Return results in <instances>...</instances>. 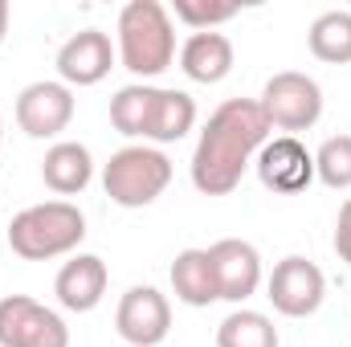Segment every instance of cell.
<instances>
[{
  "label": "cell",
  "instance_id": "cell-5",
  "mask_svg": "<svg viewBox=\"0 0 351 347\" xmlns=\"http://www.w3.org/2000/svg\"><path fill=\"white\" fill-rule=\"evenodd\" d=\"M262 110L269 119V127L278 131H311L323 115V90L311 74H298V70H282L274 74L262 90Z\"/></svg>",
  "mask_w": 351,
  "mask_h": 347
},
{
  "label": "cell",
  "instance_id": "cell-12",
  "mask_svg": "<svg viewBox=\"0 0 351 347\" xmlns=\"http://www.w3.org/2000/svg\"><path fill=\"white\" fill-rule=\"evenodd\" d=\"M114 66V45L102 29H82L58 49V78L66 86H98Z\"/></svg>",
  "mask_w": 351,
  "mask_h": 347
},
{
  "label": "cell",
  "instance_id": "cell-9",
  "mask_svg": "<svg viewBox=\"0 0 351 347\" xmlns=\"http://www.w3.org/2000/svg\"><path fill=\"white\" fill-rule=\"evenodd\" d=\"M74 119V90L66 82H29L16 94V127L29 139H53Z\"/></svg>",
  "mask_w": 351,
  "mask_h": 347
},
{
  "label": "cell",
  "instance_id": "cell-11",
  "mask_svg": "<svg viewBox=\"0 0 351 347\" xmlns=\"http://www.w3.org/2000/svg\"><path fill=\"white\" fill-rule=\"evenodd\" d=\"M208 261H213V278H217V294L225 302H245L258 294L262 286V254L241 241V237H225L208 250Z\"/></svg>",
  "mask_w": 351,
  "mask_h": 347
},
{
  "label": "cell",
  "instance_id": "cell-22",
  "mask_svg": "<svg viewBox=\"0 0 351 347\" xmlns=\"http://www.w3.org/2000/svg\"><path fill=\"white\" fill-rule=\"evenodd\" d=\"M172 12H176V21L192 25L196 33H213L217 25L233 21V16H237L241 8H237L233 0H176Z\"/></svg>",
  "mask_w": 351,
  "mask_h": 347
},
{
  "label": "cell",
  "instance_id": "cell-6",
  "mask_svg": "<svg viewBox=\"0 0 351 347\" xmlns=\"http://www.w3.org/2000/svg\"><path fill=\"white\" fill-rule=\"evenodd\" d=\"M0 347H70V327L37 298L8 294L0 298Z\"/></svg>",
  "mask_w": 351,
  "mask_h": 347
},
{
  "label": "cell",
  "instance_id": "cell-3",
  "mask_svg": "<svg viewBox=\"0 0 351 347\" xmlns=\"http://www.w3.org/2000/svg\"><path fill=\"white\" fill-rule=\"evenodd\" d=\"M86 237V217L70 200H45L12 217L8 225V250L25 261H49L74 254Z\"/></svg>",
  "mask_w": 351,
  "mask_h": 347
},
{
  "label": "cell",
  "instance_id": "cell-7",
  "mask_svg": "<svg viewBox=\"0 0 351 347\" xmlns=\"http://www.w3.org/2000/svg\"><path fill=\"white\" fill-rule=\"evenodd\" d=\"M265 298L274 302L278 315H286V319H306V315H315V311L323 307V298H327V278H323V270H319L315 261L290 254V258H282L274 265V274H269V282H265Z\"/></svg>",
  "mask_w": 351,
  "mask_h": 347
},
{
  "label": "cell",
  "instance_id": "cell-13",
  "mask_svg": "<svg viewBox=\"0 0 351 347\" xmlns=\"http://www.w3.org/2000/svg\"><path fill=\"white\" fill-rule=\"evenodd\" d=\"M106 278H110V274H106V261L98 258V254H74V258L58 270L53 294H58V302H62L66 311L86 315V311H94V307L102 302Z\"/></svg>",
  "mask_w": 351,
  "mask_h": 347
},
{
  "label": "cell",
  "instance_id": "cell-23",
  "mask_svg": "<svg viewBox=\"0 0 351 347\" xmlns=\"http://www.w3.org/2000/svg\"><path fill=\"white\" fill-rule=\"evenodd\" d=\"M335 254L351 265V196L339 208V221H335Z\"/></svg>",
  "mask_w": 351,
  "mask_h": 347
},
{
  "label": "cell",
  "instance_id": "cell-10",
  "mask_svg": "<svg viewBox=\"0 0 351 347\" xmlns=\"http://www.w3.org/2000/svg\"><path fill=\"white\" fill-rule=\"evenodd\" d=\"M254 168H258V180L269 192L294 196V192L311 188V180H315V156L294 135H278V139H265V147L254 156Z\"/></svg>",
  "mask_w": 351,
  "mask_h": 347
},
{
  "label": "cell",
  "instance_id": "cell-25",
  "mask_svg": "<svg viewBox=\"0 0 351 347\" xmlns=\"http://www.w3.org/2000/svg\"><path fill=\"white\" fill-rule=\"evenodd\" d=\"M0 143H4V123H0Z\"/></svg>",
  "mask_w": 351,
  "mask_h": 347
},
{
  "label": "cell",
  "instance_id": "cell-4",
  "mask_svg": "<svg viewBox=\"0 0 351 347\" xmlns=\"http://www.w3.org/2000/svg\"><path fill=\"white\" fill-rule=\"evenodd\" d=\"M168 184H172V160L147 143L119 147L102 168V188L119 208H147L152 200L164 196Z\"/></svg>",
  "mask_w": 351,
  "mask_h": 347
},
{
  "label": "cell",
  "instance_id": "cell-18",
  "mask_svg": "<svg viewBox=\"0 0 351 347\" xmlns=\"http://www.w3.org/2000/svg\"><path fill=\"white\" fill-rule=\"evenodd\" d=\"M156 90L160 86L131 82V86H123L110 98V123H114L119 135H127V139H147V131H152V110H156Z\"/></svg>",
  "mask_w": 351,
  "mask_h": 347
},
{
  "label": "cell",
  "instance_id": "cell-19",
  "mask_svg": "<svg viewBox=\"0 0 351 347\" xmlns=\"http://www.w3.org/2000/svg\"><path fill=\"white\" fill-rule=\"evenodd\" d=\"M306 45L319 62L327 66H348L351 62V12L348 8H331L323 16H315L311 33H306Z\"/></svg>",
  "mask_w": 351,
  "mask_h": 347
},
{
  "label": "cell",
  "instance_id": "cell-15",
  "mask_svg": "<svg viewBox=\"0 0 351 347\" xmlns=\"http://www.w3.org/2000/svg\"><path fill=\"white\" fill-rule=\"evenodd\" d=\"M41 180L45 188H53L58 196H78L86 192V184L94 180V156H90L86 143H74V139H62L45 152L41 160Z\"/></svg>",
  "mask_w": 351,
  "mask_h": 347
},
{
  "label": "cell",
  "instance_id": "cell-2",
  "mask_svg": "<svg viewBox=\"0 0 351 347\" xmlns=\"http://www.w3.org/2000/svg\"><path fill=\"white\" fill-rule=\"evenodd\" d=\"M119 62L135 78H160L176 62L172 12L160 0H131L119 12Z\"/></svg>",
  "mask_w": 351,
  "mask_h": 347
},
{
  "label": "cell",
  "instance_id": "cell-21",
  "mask_svg": "<svg viewBox=\"0 0 351 347\" xmlns=\"http://www.w3.org/2000/svg\"><path fill=\"white\" fill-rule=\"evenodd\" d=\"M315 176L327 188H351V135H331L315 152Z\"/></svg>",
  "mask_w": 351,
  "mask_h": 347
},
{
  "label": "cell",
  "instance_id": "cell-17",
  "mask_svg": "<svg viewBox=\"0 0 351 347\" xmlns=\"http://www.w3.org/2000/svg\"><path fill=\"white\" fill-rule=\"evenodd\" d=\"M196 127V102L188 90H156V110H152V143H180L188 131Z\"/></svg>",
  "mask_w": 351,
  "mask_h": 347
},
{
  "label": "cell",
  "instance_id": "cell-24",
  "mask_svg": "<svg viewBox=\"0 0 351 347\" xmlns=\"http://www.w3.org/2000/svg\"><path fill=\"white\" fill-rule=\"evenodd\" d=\"M8 16H12V8H8V0H0V45L8 37Z\"/></svg>",
  "mask_w": 351,
  "mask_h": 347
},
{
  "label": "cell",
  "instance_id": "cell-14",
  "mask_svg": "<svg viewBox=\"0 0 351 347\" xmlns=\"http://www.w3.org/2000/svg\"><path fill=\"white\" fill-rule=\"evenodd\" d=\"M180 70L200 82V86H217L233 74V41L225 33H192L180 45Z\"/></svg>",
  "mask_w": 351,
  "mask_h": 347
},
{
  "label": "cell",
  "instance_id": "cell-20",
  "mask_svg": "<svg viewBox=\"0 0 351 347\" xmlns=\"http://www.w3.org/2000/svg\"><path fill=\"white\" fill-rule=\"evenodd\" d=\"M217 347H278V327L262 311H233L217 327Z\"/></svg>",
  "mask_w": 351,
  "mask_h": 347
},
{
  "label": "cell",
  "instance_id": "cell-16",
  "mask_svg": "<svg viewBox=\"0 0 351 347\" xmlns=\"http://www.w3.org/2000/svg\"><path fill=\"white\" fill-rule=\"evenodd\" d=\"M172 290L180 302L188 307H208L217 302V278H213V261L208 250H180L172 261Z\"/></svg>",
  "mask_w": 351,
  "mask_h": 347
},
{
  "label": "cell",
  "instance_id": "cell-1",
  "mask_svg": "<svg viewBox=\"0 0 351 347\" xmlns=\"http://www.w3.org/2000/svg\"><path fill=\"white\" fill-rule=\"evenodd\" d=\"M269 139V119H265L258 98H229L221 102L192 152V184L204 196H229L245 168L254 164V156Z\"/></svg>",
  "mask_w": 351,
  "mask_h": 347
},
{
  "label": "cell",
  "instance_id": "cell-8",
  "mask_svg": "<svg viewBox=\"0 0 351 347\" xmlns=\"http://www.w3.org/2000/svg\"><path fill=\"white\" fill-rule=\"evenodd\" d=\"M114 331L131 347H160L172 331V307L156 286H131L119 298Z\"/></svg>",
  "mask_w": 351,
  "mask_h": 347
}]
</instances>
